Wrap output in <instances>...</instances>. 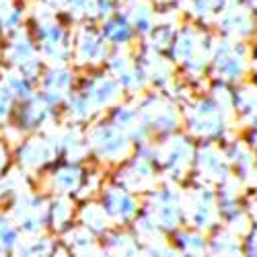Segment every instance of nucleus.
<instances>
[{"label":"nucleus","instance_id":"f257e3e1","mask_svg":"<svg viewBox=\"0 0 257 257\" xmlns=\"http://www.w3.org/2000/svg\"><path fill=\"white\" fill-rule=\"evenodd\" d=\"M140 212L157 224L165 237H171L175 230L185 226L183 198L171 183L155 185L153 189H148L146 202Z\"/></svg>","mask_w":257,"mask_h":257},{"label":"nucleus","instance_id":"f03ea898","mask_svg":"<svg viewBox=\"0 0 257 257\" xmlns=\"http://www.w3.org/2000/svg\"><path fill=\"white\" fill-rule=\"evenodd\" d=\"M183 198V212H185V226L210 232L216 228L218 222V198L216 187L198 181Z\"/></svg>","mask_w":257,"mask_h":257},{"label":"nucleus","instance_id":"7ed1b4c3","mask_svg":"<svg viewBox=\"0 0 257 257\" xmlns=\"http://www.w3.org/2000/svg\"><path fill=\"white\" fill-rule=\"evenodd\" d=\"M50 200L39 194H17L9 204V216L19 226L23 237L48 232Z\"/></svg>","mask_w":257,"mask_h":257},{"label":"nucleus","instance_id":"20e7f679","mask_svg":"<svg viewBox=\"0 0 257 257\" xmlns=\"http://www.w3.org/2000/svg\"><path fill=\"white\" fill-rule=\"evenodd\" d=\"M99 206L103 208L113 226H132V222L138 218L142 210L138 196L117 183H109L101 189Z\"/></svg>","mask_w":257,"mask_h":257},{"label":"nucleus","instance_id":"39448f33","mask_svg":"<svg viewBox=\"0 0 257 257\" xmlns=\"http://www.w3.org/2000/svg\"><path fill=\"white\" fill-rule=\"evenodd\" d=\"M89 173L84 171L76 161L70 163H60L52 173L48 181V189L54 196H64L70 200H80L82 187L87 183Z\"/></svg>","mask_w":257,"mask_h":257},{"label":"nucleus","instance_id":"423d86ee","mask_svg":"<svg viewBox=\"0 0 257 257\" xmlns=\"http://www.w3.org/2000/svg\"><path fill=\"white\" fill-rule=\"evenodd\" d=\"M130 136L119 132L117 125L111 123H103L101 127L93 130L91 134V144H93V153L101 161H119L127 155L130 151Z\"/></svg>","mask_w":257,"mask_h":257},{"label":"nucleus","instance_id":"0eeeda50","mask_svg":"<svg viewBox=\"0 0 257 257\" xmlns=\"http://www.w3.org/2000/svg\"><path fill=\"white\" fill-rule=\"evenodd\" d=\"M194 163V151L185 138H175L169 144L165 155L157 153V165L165 171V175L171 181H181L187 175V169Z\"/></svg>","mask_w":257,"mask_h":257},{"label":"nucleus","instance_id":"6e6552de","mask_svg":"<svg viewBox=\"0 0 257 257\" xmlns=\"http://www.w3.org/2000/svg\"><path fill=\"white\" fill-rule=\"evenodd\" d=\"M194 165L202 177L200 181L208 185H222L230 179V165L214 148H202L194 159Z\"/></svg>","mask_w":257,"mask_h":257},{"label":"nucleus","instance_id":"1a4fd4ad","mask_svg":"<svg viewBox=\"0 0 257 257\" xmlns=\"http://www.w3.org/2000/svg\"><path fill=\"white\" fill-rule=\"evenodd\" d=\"M101 249L107 257H138L142 243L132 228L113 226L105 237H101Z\"/></svg>","mask_w":257,"mask_h":257},{"label":"nucleus","instance_id":"9d476101","mask_svg":"<svg viewBox=\"0 0 257 257\" xmlns=\"http://www.w3.org/2000/svg\"><path fill=\"white\" fill-rule=\"evenodd\" d=\"M241 253H243V234L222 224L210 230L206 257H241Z\"/></svg>","mask_w":257,"mask_h":257},{"label":"nucleus","instance_id":"9b49d317","mask_svg":"<svg viewBox=\"0 0 257 257\" xmlns=\"http://www.w3.org/2000/svg\"><path fill=\"white\" fill-rule=\"evenodd\" d=\"M171 245L175 247L179 257H206L208 251V232L191 228V226H181L169 237Z\"/></svg>","mask_w":257,"mask_h":257},{"label":"nucleus","instance_id":"f8f14e48","mask_svg":"<svg viewBox=\"0 0 257 257\" xmlns=\"http://www.w3.org/2000/svg\"><path fill=\"white\" fill-rule=\"evenodd\" d=\"M76 224V208L70 198L54 196L50 198V210H48V230L54 234L68 232Z\"/></svg>","mask_w":257,"mask_h":257},{"label":"nucleus","instance_id":"ddd939ff","mask_svg":"<svg viewBox=\"0 0 257 257\" xmlns=\"http://www.w3.org/2000/svg\"><path fill=\"white\" fill-rule=\"evenodd\" d=\"M19 165L27 169V171H37V169H44L54 157V144H48L46 140H39V138H31L25 144H21L19 148Z\"/></svg>","mask_w":257,"mask_h":257},{"label":"nucleus","instance_id":"4468645a","mask_svg":"<svg viewBox=\"0 0 257 257\" xmlns=\"http://www.w3.org/2000/svg\"><path fill=\"white\" fill-rule=\"evenodd\" d=\"M76 224L91 230L99 239L105 237V234L113 228V224L109 222V218H107V214L99 206V202H84L76 210Z\"/></svg>","mask_w":257,"mask_h":257},{"label":"nucleus","instance_id":"2eb2a0df","mask_svg":"<svg viewBox=\"0 0 257 257\" xmlns=\"http://www.w3.org/2000/svg\"><path fill=\"white\" fill-rule=\"evenodd\" d=\"M58 243L60 241L54 237V234H48V232L21 237L13 257H52Z\"/></svg>","mask_w":257,"mask_h":257},{"label":"nucleus","instance_id":"dca6fc26","mask_svg":"<svg viewBox=\"0 0 257 257\" xmlns=\"http://www.w3.org/2000/svg\"><path fill=\"white\" fill-rule=\"evenodd\" d=\"M46 119H50V105L41 97L25 99L21 107V125L25 130H37L39 125H44Z\"/></svg>","mask_w":257,"mask_h":257},{"label":"nucleus","instance_id":"f3484780","mask_svg":"<svg viewBox=\"0 0 257 257\" xmlns=\"http://www.w3.org/2000/svg\"><path fill=\"white\" fill-rule=\"evenodd\" d=\"M117 93H119V84L111 78H105V76L91 80L87 87H84V97L95 105H105V103L113 101L117 97Z\"/></svg>","mask_w":257,"mask_h":257},{"label":"nucleus","instance_id":"a211bd4d","mask_svg":"<svg viewBox=\"0 0 257 257\" xmlns=\"http://www.w3.org/2000/svg\"><path fill=\"white\" fill-rule=\"evenodd\" d=\"M21 237L23 234L13 222V218L7 212H0V257H13Z\"/></svg>","mask_w":257,"mask_h":257},{"label":"nucleus","instance_id":"6ab92c4d","mask_svg":"<svg viewBox=\"0 0 257 257\" xmlns=\"http://www.w3.org/2000/svg\"><path fill=\"white\" fill-rule=\"evenodd\" d=\"M103 39L111 41V44H125L132 37V25L130 21L125 19V15H117V17H109L103 25Z\"/></svg>","mask_w":257,"mask_h":257},{"label":"nucleus","instance_id":"aec40b11","mask_svg":"<svg viewBox=\"0 0 257 257\" xmlns=\"http://www.w3.org/2000/svg\"><path fill=\"white\" fill-rule=\"evenodd\" d=\"M78 54L82 60H91V62L103 60L107 56L101 37H97L93 31H82L80 41H78Z\"/></svg>","mask_w":257,"mask_h":257},{"label":"nucleus","instance_id":"412c9836","mask_svg":"<svg viewBox=\"0 0 257 257\" xmlns=\"http://www.w3.org/2000/svg\"><path fill=\"white\" fill-rule=\"evenodd\" d=\"M72 87V74L68 68H62V66H56V68H50L46 78H44V89L50 91V93H62V91H68Z\"/></svg>","mask_w":257,"mask_h":257},{"label":"nucleus","instance_id":"4be33fe9","mask_svg":"<svg viewBox=\"0 0 257 257\" xmlns=\"http://www.w3.org/2000/svg\"><path fill=\"white\" fill-rule=\"evenodd\" d=\"M9 60L13 64H25L27 60H33L35 58V50H33V44L29 41L27 35H19L15 41H13V46L9 48Z\"/></svg>","mask_w":257,"mask_h":257},{"label":"nucleus","instance_id":"5701e85b","mask_svg":"<svg viewBox=\"0 0 257 257\" xmlns=\"http://www.w3.org/2000/svg\"><path fill=\"white\" fill-rule=\"evenodd\" d=\"M138 257H179V253L175 251L169 239H159L153 243H144Z\"/></svg>","mask_w":257,"mask_h":257},{"label":"nucleus","instance_id":"b1692460","mask_svg":"<svg viewBox=\"0 0 257 257\" xmlns=\"http://www.w3.org/2000/svg\"><path fill=\"white\" fill-rule=\"evenodd\" d=\"M125 17H132L136 29H138L142 35H146L148 29L153 27V15H151V9H148L144 3H134V5H132V13H130V15H125Z\"/></svg>","mask_w":257,"mask_h":257},{"label":"nucleus","instance_id":"393cba45","mask_svg":"<svg viewBox=\"0 0 257 257\" xmlns=\"http://www.w3.org/2000/svg\"><path fill=\"white\" fill-rule=\"evenodd\" d=\"M173 50H175V56L177 58H183L185 62L194 58V50H196V37H194V33H191L189 29L187 31H181V35L177 37Z\"/></svg>","mask_w":257,"mask_h":257},{"label":"nucleus","instance_id":"a878e982","mask_svg":"<svg viewBox=\"0 0 257 257\" xmlns=\"http://www.w3.org/2000/svg\"><path fill=\"white\" fill-rule=\"evenodd\" d=\"M222 27L228 33L237 31L239 35H249V31L253 27V21L247 15H230V17H226V21H222Z\"/></svg>","mask_w":257,"mask_h":257},{"label":"nucleus","instance_id":"bb28decb","mask_svg":"<svg viewBox=\"0 0 257 257\" xmlns=\"http://www.w3.org/2000/svg\"><path fill=\"white\" fill-rule=\"evenodd\" d=\"M5 84H7V89L13 93V97H19V99H29V97H33V91H31V84H29V80L27 78H23V76H9L7 80H5Z\"/></svg>","mask_w":257,"mask_h":257},{"label":"nucleus","instance_id":"cd10ccee","mask_svg":"<svg viewBox=\"0 0 257 257\" xmlns=\"http://www.w3.org/2000/svg\"><path fill=\"white\" fill-rule=\"evenodd\" d=\"M153 127H157V130L163 132V134H171V130H175V127H177V115H175V111L167 105L165 111H161L153 119Z\"/></svg>","mask_w":257,"mask_h":257},{"label":"nucleus","instance_id":"c85d7f7f","mask_svg":"<svg viewBox=\"0 0 257 257\" xmlns=\"http://www.w3.org/2000/svg\"><path fill=\"white\" fill-rule=\"evenodd\" d=\"M241 257H257V224H251V228L243 234Z\"/></svg>","mask_w":257,"mask_h":257},{"label":"nucleus","instance_id":"c756f323","mask_svg":"<svg viewBox=\"0 0 257 257\" xmlns=\"http://www.w3.org/2000/svg\"><path fill=\"white\" fill-rule=\"evenodd\" d=\"M136 117H138V111L136 109H132V107H117L115 109V115H113V121L119 125V127H125V125H130V123H134L136 121Z\"/></svg>","mask_w":257,"mask_h":257},{"label":"nucleus","instance_id":"7c9ffc66","mask_svg":"<svg viewBox=\"0 0 257 257\" xmlns=\"http://www.w3.org/2000/svg\"><path fill=\"white\" fill-rule=\"evenodd\" d=\"M70 111H72L76 117H87L89 111H91V101L84 97V95L72 97V99H70Z\"/></svg>","mask_w":257,"mask_h":257},{"label":"nucleus","instance_id":"2f4dec72","mask_svg":"<svg viewBox=\"0 0 257 257\" xmlns=\"http://www.w3.org/2000/svg\"><path fill=\"white\" fill-rule=\"evenodd\" d=\"M11 103H13V93L7 89V84L0 82V123L9 117Z\"/></svg>","mask_w":257,"mask_h":257},{"label":"nucleus","instance_id":"473e14b6","mask_svg":"<svg viewBox=\"0 0 257 257\" xmlns=\"http://www.w3.org/2000/svg\"><path fill=\"white\" fill-rule=\"evenodd\" d=\"M52 257H74V255H72V251H70V249H68L66 245H64V243L60 241V243H58V247L54 249Z\"/></svg>","mask_w":257,"mask_h":257},{"label":"nucleus","instance_id":"72a5a7b5","mask_svg":"<svg viewBox=\"0 0 257 257\" xmlns=\"http://www.w3.org/2000/svg\"><path fill=\"white\" fill-rule=\"evenodd\" d=\"M5 171H7V151L5 146H0V179L5 177Z\"/></svg>","mask_w":257,"mask_h":257},{"label":"nucleus","instance_id":"f704fd0d","mask_svg":"<svg viewBox=\"0 0 257 257\" xmlns=\"http://www.w3.org/2000/svg\"><path fill=\"white\" fill-rule=\"evenodd\" d=\"M249 214H251V220H253V224H257V200H255V204L251 206Z\"/></svg>","mask_w":257,"mask_h":257}]
</instances>
